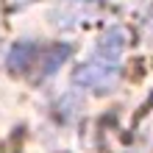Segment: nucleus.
<instances>
[{
	"label": "nucleus",
	"mask_w": 153,
	"mask_h": 153,
	"mask_svg": "<svg viewBox=\"0 0 153 153\" xmlns=\"http://www.w3.org/2000/svg\"><path fill=\"white\" fill-rule=\"evenodd\" d=\"M117 75H120V70H117L114 61H92V64L81 67L75 73V84H84L92 89H109L114 86Z\"/></svg>",
	"instance_id": "1"
},
{
	"label": "nucleus",
	"mask_w": 153,
	"mask_h": 153,
	"mask_svg": "<svg viewBox=\"0 0 153 153\" xmlns=\"http://www.w3.org/2000/svg\"><path fill=\"white\" fill-rule=\"evenodd\" d=\"M123 39H125V33L120 28H111L100 42V56H106V61H114L123 50Z\"/></svg>",
	"instance_id": "2"
},
{
	"label": "nucleus",
	"mask_w": 153,
	"mask_h": 153,
	"mask_svg": "<svg viewBox=\"0 0 153 153\" xmlns=\"http://www.w3.org/2000/svg\"><path fill=\"white\" fill-rule=\"evenodd\" d=\"M33 53H36V48H33V45H17V48L11 50V56H8V64H11L14 70H17V67L22 70V67L31 64Z\"/></svg>",
	"instance_id": "3"
},
{
	"label": "nucleus",
	"mask_w": 153,
	"mask_h": 153,
	"mask_svg": "<svg viewBox=\"0 0 153 153\" xmlns=\"http://www.w3.org/2000/svg\"><path fill=\"white\" fill-rule=\"evenodd\" d=\"M67 56H70V48H67V45H64V48L59 45V48L48 50V56H45V67H42V73H53V70H56V67H59V64H61V61H64Z\"/></svg>",
	"instance_id": "4"
}]
</instances>
